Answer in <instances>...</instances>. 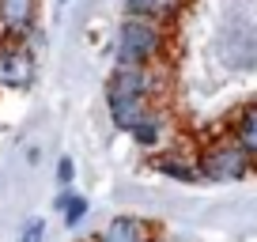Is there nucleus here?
Returning a JSON list of instances; mask_svg holds the SVG:
<instances>
[{
    "instance_id": "f257e3e1",
    "label": "nucleus",
    "mask_w": 257,
    "mask_h": 242,
    "mask_svg": "<svg viewBox=\"0 0 257 242\" xmlns=\"http://www.w3.org/2000/svg\"><path fill=\"white\" fill-rule=\"evenodd\" d=\"M167 46V27L155 19H140V16H125L117 31V65H148L163 53Z\"/></svg>"
},
{
    "instance_id": "f03ea898",
    "label": "nucleus",
    "mask_w": 257,
    "mask_h": 242,
    "mask_svg": "<svg viewBox=\"0 0 257 242\" xmlns=\"http://www.w3.org/2000/svg\"><path fill=\"white\" fill-rule=\"evenodd\" d=\"M249 167H253V155L238 140H216L212 148L201 152V163H197L201 178H208V182H238L249 174Z\"/></svg>"
},
{
    "instance_id": "7ed1b4c3",
    "label": "nucleus",
    "mask_w": 257,
    "mask_h": 242,
    "mask_svg": "<svg viewBox=\"0 0 257 242\" xmlns=\"http://www.w3.org/2000/svg\"><path fill=\"white\" fill-rule=\"evenodd\" d=\"M155 87L148 65H113L106 80V98H148Z\"/></svg>"
},
{
    "instance_id": "20e7f679",
    "label": "nucleus",
    "mask_w": 257,
    "mask_h": 242,
    "mask_svg": "<svg viewBox=\"0 0 257 242\" xmlns=\"http://www.w3.org/2000/svg\"><path fill=\"white\" fill-rule=\"evenodd\" d=\"M34 83V57L27 46H0V87H31Z\"/></svg>"
},
{
    "instance_id": "39448f33",
    "label": "nucleus",
    "mask_w": 257,
    "mask_h": 242,
    "mask_svg": "<svg viewBox=\"0 0 257 242\" xmlns=\"http://www.w3.org/2000/svg\"><path fill=\"white\" fill-rule=\"evenodd\" d=\"M34 16H38V0H0V31L23 38L34 31Z\"/></svg>"
},
{
    "instance_id": "423d86ee",
    "label": "nucleus",
    "mask_w": 257,
    "mask_h": 242,
    "mask_svg": "<svg viewBox=\"0 0 257 242\" xmlns=\"http://www.w3.org/2000/svg\"><path fill=\"white\" fill-rule=\"evenodd\" d=\"M106 106H110V121L125 133H133L152 113L148 110V98H106Z\"/></svg>"
},
{
    "instance_id": "0eeeda50",
    "label": "nucleus",
    "mask_w": 257,
    "mask_h": 242,
    "mask_svg": "<svg viewBox=\"0 0 257 242\" xmlns=\"http://www.w3.org/2000/svg\"><path fill=\"white\" fill-rule=\"evenodd\" d=\"M98 242H152V238H148V223L140 216H113L110 227L98 234Z\"/></svg>"
},
{
    "instance_id": "6e6552de",
    "label": "nucleus",
    "mask_w": 257,
    "mask_h": 242,
    "mask_svg": "<svg viewBox=\"0 0 257 242\" xmlns=\"http://www.w3.org/2000/svg\"><path fill=\"white\" fill-rule=\"evenodd\" d=\"M178 8H182V0H125V12H128V16L155 19V23H163V27L174 19Z\"/></svg>"
},
{
    "instance_id": "1a4fd4ad",
    "label": "nucleus",
    "mask_w": 257,
    "mask_h": 242,
    "mask_svg": "<svg viewBox=\"0 0 257 242\" xmlns=\"http://www.w3.org/2000/svg\"><path fill=\"white\" fill-rule=\"evenodd\" d=\"M152 167L159 170L163 178H170V182H182V186H189V182H201V170L193 167V163L174 159V155H155Z\"/></svg>"
},
{
    "instance_id": "9d476101",
    "label": "nucleus",
    "mask_w": 257,
    "mask_h": 242,
    "mask_svg": "<svg viewBox=\"0 0 257 242\" xmlns=\"http://www.w3.org/2000/svg\"><path fill=\"white\" fill-rule=\"evenodd\" d=\"M234 140H238L257 163V106H246V110L234 117Z\"/></svg>"
},
{
    "instance_id": "9b49d317",
    "label": "nucleus",
    "mask_w": 257,
    "mask_h": 242,
    "mask_svg": "<svg viewBox=\"0 0 257 242\" xmlns=\"http://www.w3.org/2000/svg\"><path fill=\"white\" fill-rule=\"evenodd\" d=\"M159 137H163V117H159V113H148L137 129H133V140H137L140 148H155Z\"/></svg>"
},
{
    "instance_id": "f8f14e48",
    "label": "nucleus",
    "mask_w": 257,
    "mask_h": 242,
    "mask_svg": "<svg viewBox=\"0 0 257 242\" xmlns=\"http://www.w3.org/2000/svg\"><path fill=\"white\" fill-rule=\"evenodd\" d=\"M64 227H80L83 216H87V197L80 193H64Z\"/></svg>"
},
{
    "instance_id": "ddd939ff",
    "label": "nucleus",
    "mask_w": 257,
    "mask_h": 242,
    "mask_svg": "<svg viewBox=\"0 0 257 242\" xmlns=\"http://www.w3.org/2000/svg\"><path fill=\"white\" fill-rule=\"evenodd\" d=\"M72 178H76V163H72V155H61V163H57V186L68 189V186H72Z\"/></svg>"
},
{
    "instance_id": "4468645a",
    "label": "nucleus",
    "mask_w": 257,
    "mask_h": 242,
    "mask_svg": "<svg viewBox=\"0 0 257 242\" xmlns=\"http://www.w3.org/2000/svg\"><path fill=\"white\" fill-rule=\"evenodd\" d=\"M42 238H46V219H31L27 231L19 234V242H42Z\"/></svg>"
}]
</instances>
